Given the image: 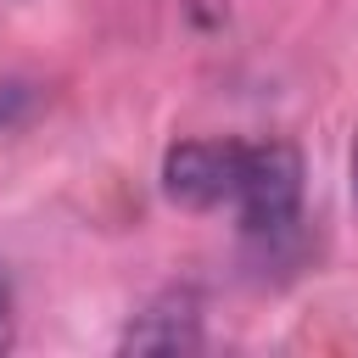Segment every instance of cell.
<instances>
[{"label": "cell", "instance_id": "2", "mask_svg": "<svg viewBox=\"0 0 358 358\" xmlns=\"http://www.w3.org/2000/svg\"><path fill=\"white\" fill-rule=\"evenodd\" d=\"M11 347V291H6V280H0V352Z\"/></svg>", "mask_w": 358, "mask_h": 358}, {"label": "cell", "instance_id": "3", "mask_svg": "<svg viewBox=\"0 0 358 358\" xmlns=\"http://www.w3.org/2000/svg\"><path fill=\"white\" fill-rule=\"evenodd\" d=\"M352 196H358V134H352Z\"/></svg>", "mask_w": 358, "mask_h": 358}, {"label": "cell", "instance_id": "1", "mask_svg": "<svg viewBox=\"0 0 358 358\" xmlns=\"http://www.w3.org/2000/svg\"><path fill=\"white\" fill-rule=\"evenodd\" d=\"M162 190L190 213L229 207L246 235H280L302 207V157L285 140H185L162 157Z\"/></svg>", "mask_w": 358, "mask_h": 358}]
</instances>
